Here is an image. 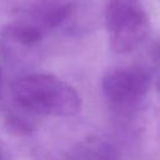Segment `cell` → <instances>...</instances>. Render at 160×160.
Listing matches in <instances>:
<instances>
[{
  "instance_id": "obj_1",
  "label": "cell",
  "mask_w": 160,
  "mask_h": 160,
  "mask_svg": "<svg viewBox=\"0 0 160 160\" xmlns=\"http://www.w3.org/2000/svg\"><path fill=\"white\" fill-rule=\"evenodd\" d=\"M14 100L25 110L49 116H74L81 109V96L66 81L50 74H29L11 88Z\"/></svg>"
},
{
  "instance_id": "obj_2",
  "label": "cell",
  "mask_w": 160,
  "mask_h": 160,
  "mask_svg": "<svg viewBox=\"0 0 160 160\" xmlns=\"http://www.w3.org/2000/svg\"><path fill=\"white\" fill-rule=\"evenodd\" d=\"M104 19L110 48L116 54L134 51L150 32V20L141 0H106Z\"/></svg>"
},
{
  "instance_id": "obj_3",
  "label": "cell",
  "mask_w": 160,
  "mask_h": 160,
  "mask_svg": "<svg viewBox=\"0 0 160 160\" xmlns=\"http://www.w3.org/2000/svg\"><path fill=\"white\" fill-rule=\"evenodd\" d=\"M150 74L140 66H119L106 71L101 80L105 99L118 110H134L148 95Z\"/></svg>"
},
{
  "instance_id": "obj_4",
  "label": "cell",
  "mask_w": 160,
  "mask_h": 160,
  "mask_svg": "<svg viewBox=\"0 0 160 160\" xmlns=\"http://www.w3.org/2000/svg\"><path fill=\"white\" fill-rule=\"evenodd\" d=\"M125 142L136 160H160V108L132 112L125 129Z\"/></svg>"
},
{
  "instance_id": "obj_5",
  "label": "cell",
  "mask_w": 160,
  "mask_h": 160,
  "mask_svg": "<svg viewBox=\"0 0 160 160\" xmlns=\"http://www.w3.org/2000/svg\"><path fill=\"white\" fill-rule=\"evenodd\" d=\"M5 128L8 129L9 132H12L16 135H25L32 131V126L30 125V122H28L22 118L16 116L14 114L9 115L5 119Z\"/></svg>"
},
{
  "instance_id": "obj_6",
  "label": "cell",
  "mask_w": 160,
  "mask_h": 160,
  "mask_svg": "<svg viewBox=\"0 0 160 160\" xmlns=\"http://www.w3.org/2000/svg\"><path fill=\"white\" fill-rule=\"evenodd\" d=\"M149 54H150V58L152 60L154 64H156L158 66H160V38H158L150 46V50H149Z\"/></svg>"
},
{
  "instance_id": "obj_7",
  "label": "cell",
  "mask_w": 160,
  "mask_h": 160,
  "mask_svg": "<svg viewBox=\"0 0 160 160\" xmlns=\"http://www.w3.org/2000/svg\"><path fill=\"white\" fill-rule=\"evenodd\" d=\"M155 89H156V92H158V95L160 98V75L158 76L156 81H155Z\"/></svg>"
},
{
  "instance_id": "obj_8",
  "label": "cell",
  "mask_w": 160,
  "mask_h": 160,
  "mask_svg": "<svg viewBox=\"0 0 160 160\" xmlns=\"http://www.w3.org/2000/svg\"><path fill=\"white\" fill-rule=\"evenodd\" d=\"M0 160H4V156H2V152L0 151Z\"/></svg>"
},
{
  "instance_id": "obj_9",
  "label": "cell",
  "mask_w": 160,
  "mask_h": 160,
  "mask_svg": "<svg viewBox=\"0 0 160 160\" xmlns=\"http://www.w3.org/2000/svg\"><path fill=\"white\" fill-rule=\"evenodd\" d=\"M106 160H114V159H112V158H110V159H106Z\"/></svg>"
}]
</instances>
